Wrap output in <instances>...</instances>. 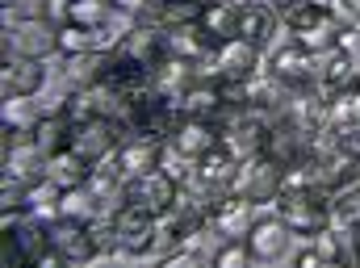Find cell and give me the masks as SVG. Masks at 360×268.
I'll return each instance as SVG.
<instances>
[{
  "label": "cell",
  "instance_id": "45",
  "mask_svg": "<svg viewBox=\"0 0 360 268\" xmlns=\"http://www.w3.org/2000/svg\"><path fill=\"white\" fill-rule=\"evenodd\" d=\"M264 4H269V8H276L281 17H289V13H293V8H297L302 0H264Z\"/></svg>",
  "mask_w": 360,
  "mask_h": 268
},
{
  "label": "cell",
  "instance_id": "37",
  "mask_svg": "<svg viewBox=\"0 0 360 268\" xmlns=\"http://www.w3.org/2000/svg\"><path fill=\"white\" fill-rule=\"evenodd\" d=\"M89 231H92V243H96V256H113V252H122L117 231H113V218H96Z\"/></svg>",
  "mask_w": 360,
  "mask_h": 268
},
{
  "label": "cell",
  "instance_id": "40",
  "mask_svg": "<svg viewBox=\"0 0 360 268\" xmlns=\"http://www.w3.org/2000/svg\"><path fill=\"white\" fill-rule=\"evenodd\" d=\"M335 51H344V55H360V25H344L340 30V42H335Z\"/></svg>",
  "mask_w": 360,
  "mask_h": 268
},
{
  "label": "cell",
  "instance_id": "18",
  "mask_svg": "<svg viewBox=\"0 0 360 268\" xmlns=\"http://www.w3.org/2000/svg\"><path fill=\"white\" fill-rule=\"evenodd\" d=\"M172 143H176L188 160H201V155H210V151L222 143V134H218V126L205 122V117H180L176 130H172Z\"/></svg>",
  "mask_w": 360,
  "mask_h": 268
},
{
  "label": "cell",
  "instance_id": "31",
  "mask_svg": "<svg viewBox=\"0 0 360 268\" xmlns=\"http://www.w3.org/2000/svg\"><path fill=\"white\" fill-rule=\"evenodd\" d=\"M34 143H38V147H42L46 155L63 151V147L72 143V122H68V113H63V109L46 113V117L38 122V130H34Z\"/></svg>",
  "mask_w": 360,
  "mask_h": 268
},
{
  "label": "cell",
  "instance_id": "41",
  "mask_svg": "<svg viewBox=\"0 0 360 268\" xmlns=\"http://www.w3.org/2000/svg\"><path fill=\"white\" fill-rule=\"evenodd\" d=\"M160 268H201V256H197V252H184V248H176L168 260H160Z\"/></svg>",
  "mask_w": 360,
  "mask_h": 268
},
{
  "label": "cell",
  "instance_id": "26",
  "mask_svg": "<svg viewBox=\"0 0 360 268\" xmlns=\"http://www.w3.org/2000/svg\"><path fill=\"white\" fill-rule=\"evenodd\" d=\"M89 184L92 193L101 197V205H126V189H130V180L122 177V168L113 164V160H105V164H92V172H89Z\"/></svg>",
  "mask_w": 360,
  "mask_h": 268
},
{
  "label": "cell",
  "instance_id": "30",
  "mask_svg": "<svg viewBox=\"0 0 360 268\" xmlns=\"http://www.w3.org/2000/svg\"><path fill=\"white\" fill-rule=\"evenodd\" d=\"M38 109H34V101L30 96H4V105H0V126L4 130H13V134H34L38 130Z\"/></svg>",
  "mask_w": 360,
  "mask_h": 268
},
{
  "label": "cell",
  "instance_id": "28",
  "mask_svg": "<svg viewBox=\"0 0 360 268\" xmlns=\"http://www.w3.org/2000/svg\"><path fill=\"white\" fill-rule=\"evenodd\" d=\"M92 172V164L84 155H76L72 147H63V151H55V155H46V177L55 180V184H84Z\"/></svg>",
  "mask_w": 360,
  "mask_h": 268
},
{
  "label": "cell",
  "instance_id": "22",
  "mask_svg": "<svg viewBox=\"0 0 360 268\" xmlns=\"http://www.w3.org/2000/svg\"><path fill=\"white\" fill-rule=\"evenodd\" d=\"M51 248H55V252H63L72 264L96 260L92 231H89V226H80V222H55V226H51Z\"/></svg>",
  "mask_w": 360,
  "mask_h": 268
},
{
  "label": "cell",
  "instance_id": "38",
  "mask_svg": "<svg viewBox=\"0 0 360 268\" xmlns=\"http://www.w3.org/2000/svg\"><path fill=\"white\" fill-rule=\"evenodd\" d=\"M327 8L340 25H360V0H327Z\"/></svg>",
  "mask_w": 360,
  "mask_h": 268
},
{
  "label": "cell",
  "instance_id": "3",
  "mask_svg": "<svg viewBox=\"0 0 360 268\" xmlns=\"http://www.w3.org/2000/svg\"><path fill=\"white\" fill-rule=\"evenodd\" d=\"M276 205H281L276 218H281L293 235L314 239L319 231L331 226V193H281Z\"/></svg>",
  "mask_w": 360,
  "mask_h": 268
},
{
  "label": "cell",
  "instance_id": "27",
  "mask_svg": "<svg viewBox=\"0 0 360 268\" xmlns=\"http://www.w3.org/2000/svg\"><path fill=\"white\" fill-rule=\"evenodd\" d=\"M218 109H222V84H218V80H197V84L176 101L180 117H205V122H210Z\"/></svg>",
  "mask_w": 360,
  "mask_h": 268
},
{
  "label": "cell",
  "instance_id": "35",
  "mask_svg": "<svg viewBox=\"0 0 360 268\" xmlns=\"http://www.w3.org/2000/svg\"><path fill=\"white\" fill-rule=\"evenodd\" d=\"M113 0H72V25H89V30H105L113 17Z\"/></svg>",
  "mask_w": 360,
  "mask_h": 268
},
{
  "label": "cell",
  "instance_id": "36",
  "mask_svg": "<svg viewBox=\"0 0 360 268\" xmlns=\"http://www.w3.org/2000/svg\"><path fill=\"white\" fill-rule=\"evenodd\" d=\"M256 264V256L248 252V243L243 239H226L218 252H214V264L210 268H252Z\"/></svg>",
  "mask_w": 360,
  "mask_h": 268
},
{
  "label": "cell",
  "instance_id": "34",
  "mask_svg": "<svg viewBox=\"0 0 360 268\" xmlns=\"http://www.w3.org/2000/svg\"><path fill=\"white\" fill-rule=\"evenodd\" d=\"M360 72H356V59L352 55H344V51H331V59H327V72H323V89L335 92V89H348V84H356Z\"/></svg>",
  "mask_w": 360,
  "mask_h": 268
},
{
  "label": "cell",
  "instance_id": "43",
  "mask_svg": "<svg viewBox=\"0 0 360 268\" xmlns=\"http://www.w3.org/2000/svg\"><path fill=\"white\" fill-rule=\"evenodd\" d=\"M30 268H72V260H68L63 252H55V248H46V252H42V256H38V260H34Z\"/></svg>",
  "mask_w": 360,
  "mask_h": 268
},
{
  "label": "cell",
  "instance_id": "4",
  "mask_svg": "<svg viewBox=\"0 0 360 268\" xmlns=\"http://www.w3.org/2000/svg\"><path fill=\"white\" fill-rule=\"evenodd\" d=\"M113 231H117V243H122L126 256H147L160 239V218L126 201V205L113 210Z\"/></svg>",
  "mask_w": 360,
  "mask_h": 268
},
{
  "label": "cell",
  "instance_id": "23",
  "mask_svg": "<svg viewBox=\"0 0 360 268\" xmlns=\"http://www.w3.org/2000/svg\"><path fill=\"white\" fill-rule=\"evenodd\" d=\"M105 42H109V34L105 30H89V25H59V34H55V46H59V55L63 59H84V55H101L105 51Z\"/></svg>",
  "mask_w": 360,
  "mask_h": 268
},
{
  "label": "cell",
  "instance_id": "1",
  "mask_svg": "<svg viewBox=\"0 0 360 268\" xmlns=\"http://www.w3.org/2000/svg\"><path fill=\"white\" fill-rule=\"evenodd\" d=\"M289 30H293V42L297 46H306L310 55H331L335 51V42H340V21L331 17V8L327 4H314V0H302L293 13H289Z\"/></svg>",
  "mask_w": 360,
  "mask_h": 268
},
{
  "label": "cell",
  "instance_id": "20",
  "mask_svg": "<svg viewBox=\"0 0 360 268\" xmlns=\"http://www.w3.org/2000/svg\"><path fill=\"white\" fill-rule=\"evenodd\" d=\"M193 84H197V68L184 63V59H164V63L151 72V92H155L160 101H172V105H176Z\"/></svg>",
  "mask_w": 360,
  "mask_h": 268
},
{
  "label": "cell",
  "instance_id": "5",
  "mask_svg": "<svg viewBox=\"0 0 360 268\" xmlns=\"http://www.w3.org/2000/svg\"><path fill=\"white\" fill-rule=\"evenodd\" d=\"M46 177V151L34 143V134H13L4 130V180L13 184H34Z\"/></svg>",
  "mask_w": 360,
  "mask_h": 268
},
{
  "label": "cell",
  "instance_id": "9",
  "mask_svg": "<svg viewBox=\"0 0 360 268\" xmlns=\"http://www.w3.org/2000/svg\"><path fill=\"white\" fill-rule=\"evenodd\" d=\"M176 193H180L176 180H168L160 168H155V172H147V177L130 180V189H126V201H130V205H139V210H147V214H155V218H164V214L172 210Z\"/></svg>",
  "mask_w": 360,
  "mask_h": 268
},
{
  "label": "cell",
  "instance_id": "25",
  "mask_svg": "<svg viewBox=\"0 0 360 268\" xmlns=\"http://www.w3.org/2000/svg\"><path fill=\"white\" fill-rule=\"evenodd\" d=\"M276 8H269L264 0H256V4H239V38H248L252 46H264L272 42V34H276Z\"/></svg>",
  "mask_w": 360,
  "mask_h": 268
},
{
  "label": "cell",
  "instance_id": "13",
  "mask_svg": "<svg viewBox=\"0 0 360 268\" xmlns=\"http://www.w3.org/2000/svg\"><path fill=\"white\" fill-rule=\"evenodd\" d=\"M113 164L122 168L126 180H139V177H147V172H155L160 168V139H151V134L122 139V147L113 151Z\"/></svg>",
  "mask_w": 360,
  "mask_h": 268
},
{
  "label": "cell",
  "instance_id": "10",
  "mask_svg": "<svg viewBox=\"0 0 360 268\" xmlns=\"http://www.w3.org/2000/svg\"><path fill=\"white\" fill-rule=\"evenodd\" d=\"M214 63H218V80H252L260 76V46H252L248 38H231L214 46Z\"/></svg>",
  "mask_w": 360,
  "mask_h": 268
},
{
  "label": "cell",
  "instance_id": "16",
  "mask_svg": "<svg viewBox=\"0 0 360 268\" xmlns=\"http://www.w3.org/2000/svg\"><path fill=\"white\" fill-rule=\"evenodd\" d=\"M46 84V68L38 59H4L0 68V92L4 96H34Z\"/></svg>",
  "mask_w": 360,
  "mask_h": 268
},
{
  "label": "cell",
  "instance_id": "42",
  "mask_svg": "<svg viewBox=\"0 0 360 268\" xmlns=\"http://www.w3.org/2000/svg\"><path fill=\"white\" fill-rule=\"evenodd\" d=\"M293 268H331V264H327V260L319 256V248L310 243L306 252H297V256H293Z\"/></svg>",
  "mask_w": 360,
  "mask_h": 268
},
{
  "label": "cell",
  "instance_id": "11",
  "mask_svg": "<svg viewBox=\"0 0 360 268\" xmlns=\"http://www.w3.org/2000/svg\"><path fill=\"white\" fill-rule=\"evenodd\" d=\"M210 222H214V231L226 235V239H248L252 226H256V201H248V197H239V193H226V197L214 201Z\"/></svg>",
  "mask_w": 360,
  "mask_h": 268
},
{
  "label": "cell",
  "instance_id": "7",
  "mask_svg": "<svg viewBox=\"0 0 360 268\" xmlns=\"http://www.w3.org/2000/svg\"><path fill=\"white\" fill-rule=\"evenodd\" d=\"M76 155H84L89 164H105L113 160V151L122 147V134H117V117H92L72 126V143H68Z\"/></svg>",
  "mask_w": 360,
  "mask_h": 268
},
{
  "label": "cell",
  "instance_id": "39",
  "mask_svg": "<svg viewBox=\"0 0 360 268\" xmlns=\"http://www.w3.org/2000/svg\"><path fill=\"white\" fill-rule=\"evenodd\" d=\"M38 17H46L51 25H68L72 21V0H46Z\"/></svg>",
  "mask_w": 360,
  "mask_h": 268
},
{
  "label": "cell",
  "instance_id": "44",
  "mask_svg": "<svg viewBox=\"0 0 360 268\" xmlns=\"http://www.w3.org/2000/svg\"><path fill=\"white\" fill-rule=\"evenodd\" d=\"M113 8H117V13H134V17H143V13L151 8V0H113Z\"/></svg>",
  "mask_w": 360,
  "mask_h": 268
},
{
  "label": "cell",
  "instance_id": "8",
  "mask_svg": "<svg viewBox=\"0 0 360 268\" xmlns=\"http://www.w3.org/2000/svg\"><path fill=\"white\" fill-rule=\"evenodd\" d=\"M235 177H239V160L218 143L210 155H201L197 160V172H193V180H197V189L205 193V197H226L231 189H235Z\"/></svg>",
  "mask_w": 360,
  "mask_h": 268
},
{
  "label": "cell",
  "instance_id": "29",
  "mask_svg": "<svg viewBox=\"0 0 360 268\" xmlns=\"http://www.w3.org/2000/svg\"><path fill=\"white\" fill-rule=\"evenodd\" d=\"M327 113H331V126H335V130L360 126V80L348 84V89L327 92Z\"/></svg>",
  "mask_w": 360,
  "mask_h": 268
},
{
  "label": "cell",
  "instance_id": "6",
  "mask_svg": "<svg viewBox=\"0 0 360 268\" xmlns=\"http://www.w3.org/2000/svg\"><path fill=\"white\" fill-rule=\"evenodd\" d=\"M281 177H285V168L272 155H256V160H243L239 164V177H235V189L231 193L264 205V201H276L281 197Z\"/></svg>",
  "mask_w": 360,
  "mask_h": 268
},
{
  "label": "cell",
  "instance_id": "21",
  "mask_svg": "<svg viewBox=\"0 0 360 268\" xmlns=\"http://www.w3.org/2000/svg\"><path fill=\"white\" fill-rule=\"evenodd\" d=\"M59 205H63V184H55L51 177L25 184V214L42 226H55L59 222Z\"/></svg>",
  "mask_w": 360,
  "mask_h": 268
},
{
  "label": "cell",
  "instance_id": "14",
  "mask_svg": "<svg viewBox=\"0 0 360 268\" xmlns=\"http://www.w3.org/2000/svg\"><path fill=\"white\" fill-rule=\"evenodd\" d=\"M269 76L276 84H289V89H306L310 76H314V55L297 42L289 46H276L272 51V63H269Z\"/></svg>",
  "mask_w": 360,
  "mask_h": 268
},
{
  "label": "cell",
  "instance_id": "32",
  "mask_svg": "<svg viewBox=\"0 0 360 268\" xmlns=\"http://www.w3.org/2000/svg\"><path fill=\"white\" fill-rule=\"evenodd\" d=\"M160 172L168 180H176V184H188L193 172H197V160H188L172 139H164V143H160Z\"/></svg>",
  "mask_w": 360,
  "mask_h": 268
},
{
  "label": "cell",
  "instance_id": "17",
  "mask_svg": "<svg viewBox=\"0 0 360 268\" xmlns=\"http://www.w3.org/2000/svg\"><path fill=\"white\" fill-rule=\"evenodd\" d=\"M289 235H293V231H289L281 218H256V226H252V235H248L243 243H248V252H252L256 260L272 264V260H281V256H285Z\"/></svg>",
  "mask_w": 360,
  "mask_h": 268
},
{
  "label": "cell",
  "instance_id": "46",
  "mask_svg": "<svg viewBox=\"0 0 360 268\" xmlns=\"http://www.w3.org/2000/svg\"><path fill=\"white\" fill-rule=\"evenodd\" d=\"M231 4H243V0H231Z\"/></svg>",
  "mask_w": 360,
  "mask_h": 268
},
{
  "label": "cell",
  "instance_id": "33",
  "mask_svg": "<svg viewBox=\"0 0 360 268\" xmlns=\"http://www.w3.org/2000/svg\"><path fill=\"white\" fill-rule=\"evenodd\" d=\"M331 222L348 226L360 239V189H340V193H331Z\"/></svg>",
  "mask_w": 360,
  "mask_h": 268
},
{
  "label": "cell",
  "instance_id": "15",
  "mask_svg": "<svg viewBox=\"0 0 360 268\" xmlns=\"http://www.w3.org/2000/svg\"><path fill=\"white\" fill-rule=\"evenodd\" d=\"M310 243L319 248V256L331 268H360V239L348 226H340V222H331L327 231H319Z\"/></svg>",
  "mask_w": 360,
  "mask_h": 268
},
{
  "label": "cell",
  "instance_id": "2",
  "mask_svg": "<svg viewBox=\"0 0 360 268\" xmlns=\"http://www.w3.org/2000/svg\"><path fill=\"white\" fill-rule=\"evenodd\" d=\"M59 25H51L46 17H13L4 21V59H46L55 46Z\"/></svg>",
  "mask_w": 360,
  "mask_h": 268
},
{
  "label": "cell",
  "instance_id": "24",
  "mask_svg": "<svg viewBox=\"0 0 360 268\" xmlns=\"http://www.w3.org/2000/svg\"><path fill=\"white\" fill-rule=\"evenodd\" d=\"M96 218H105L101 197L92 193L89 184H68V189H63V205H59V222H80V226H92Z\"/></svg>",
  "mask_w": 360,
  "mask_h": 268
},
{
  "label": "cell",
  "instance_id": "19",
  "mask_svg": "<svg viewBox=\"0 0 360 268\" xmlns=\"http://www.w3.org/2000/svg\"><path fill=\"white\" fill-rule=\"evenodd\" d=\"M197 25H201V34H205L214 46L239 38V4H231V0H210V4H201Z\"/></svg>",
  "mask_w": 360,
  "mask_h": 268
},
{
  "label": "cell",
  "instance_id": "12",
  "mask_svg": "<svg viewBox=\"0 0 360 268\" xmlns=\"http://www.w3.org/2000/svg\"><path fill=\"white\" fill-rule=\"evenodd\" d=\"M306 89H310V84H306ZM306 89H293V101H285L281 117H285L289 126H297V130L310 139V134H323V130L331 126V113H327V101H323L319 92H306Z\"/></svg>",
  "mask_w": 360,
  "mask_h": 268
}]
</instances>
